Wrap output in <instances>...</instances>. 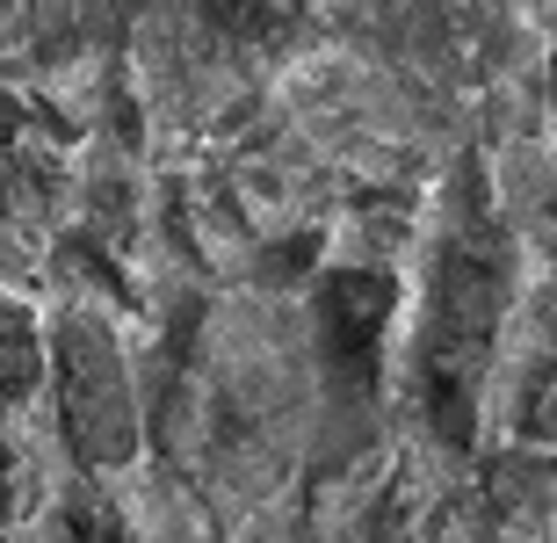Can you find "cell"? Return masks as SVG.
Wrapping results in <instances>:
<instances>
[{
    "instance_id": "6da1fadb",
    "label": "cell",
    "mask_w": 557,
    "mask_h": 543,
    "mask_svg": "<svg viewBox=\"0 0 557 543\" xmlns=\"http://www.w3.org/2000/svg\"><path fill=\"white\" fill-rule=\"evenodd\" d=\"M37 384V334H29V312L0 291V398H22Z\"/></svg>"
}]
</instances>
